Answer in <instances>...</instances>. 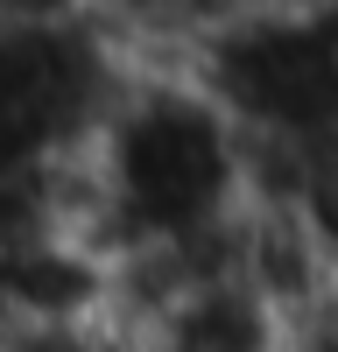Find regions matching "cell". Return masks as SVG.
Here are the masks:
<instances>
[{
	"label": "cell",
	"mask_w": 338,
	"mask_h": 352,
	"mask_svg": "<svg viewBox=\"0 0 338 352\" xmlns=\"http://www.w3.org/2000/svg\"><path fill=\"white\" fill-rule=\"evenodd\" d=\"M247 204V134L183 64H134L78 148V226L106 261L212 240Z\"/></svg>",
	"instance_id": "6da1fadb"
},
{
	"label": "cell",
	"mask_w": 338,
	"mask_h": 352,
	"mask_svg": "<svg viewBox=\"0 0 338 352\" xmlns=\"http://www.w3.org/2000/svg\"><path fill=\"white\" fill-rule=\"evenodd\" d=\"M120 338L127 352H282L289 324L225 261H212L190 268L177 289H162L141 317H127Z\"/></svg>",
	"instance_id": "7a4b0ae2"
}]
</instances>
